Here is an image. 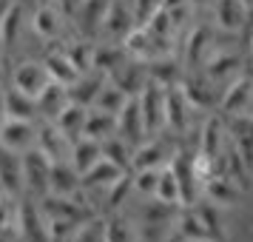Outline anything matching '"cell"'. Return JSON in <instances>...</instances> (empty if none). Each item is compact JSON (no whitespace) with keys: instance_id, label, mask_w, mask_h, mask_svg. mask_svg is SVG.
Wrapping results in <instances>:
<instances>
[{"instance_id":"1","label":"cell","mask_w":253,"mask_h":242,"mask_svg":"<svg viewBox=\"0 0 253 242\" xmlns=\"http://www.w3.org/2000/svg\"><path fill=\"white\" fill-rule=\"evenodd\" d=\"M216 108L222 117H253V74L239 71L230 83H225Z\"/></svg>"},{"instance_id":"2","label":"cell","mask_w":253,"mask_h":242,"mask_svg":"<svg viewBox=\"0 0 253 242\" xmlns=\"http://www.w3.org/2000/svg\"><path fill=\"white\" fill-rule=\"evenodd\" d=\"M17 242H51L48 219L40 208V199L35 196L17 199Z\"/></svg>"},{"instance_id":"3","label":"cell","mask_w":253,"mask_h":242,"mask_svg":"<svg viewBox=\"0 0 253 242\" xmlns=\"http://www.w3.org/2000/svg\"><path fill=\"white\" fill-rule=\"evenodd\" d=\"M23 157V191L35 199H43L48 194V174H51V160L43 151L29 148L20 154Z\"/></svg>"},{"instance_id":"4","label":"cell","mask_w":253,"mask_h":242,"mask_svg":"<svg viewBox=\"0 0 253 242\" xmlns=\"http://www.w3.org/2000/svg\"><path fill=\"white\" fill-rule=\"evenodd\" d=\"M176 145L168 137H148L142 140L137 148H134V160H131V171H142V168H165L173 160Z\"/></svg>"},{"instance_id":"5","label":"cell","mask_w":253,"mask_h":242,"mask_svg":"<svg viewBox=\"0 0 253 242\" xmlns=\"http://www.w3.org/2000/svg\"><path fill=\"white\" fill-rule=\"evenodd\" d=\"M139 108H142V123H145V134L157 137L165 131V89L151 83L139 92Z\"/></svg>"},{"instance_id":"6","label":"cell","mask_w":253,"mask_h":242,"mask_svg":"<svg viewBox=\"0 0 253 242\" xmlns=\"http://www.w3.org/2000/svg\"><path fill=\"white\" fill-rule=\"evenodd\" d=\"M196 108L191 105V100L185 97L182 86L165 89V131L168 134H185L191 128V114Z\"/></svg>"},{"instance_id":"7","label":"cell","mask_w":253,"mask_h":242,"mask_svg":"<svg viewBox=\"0 0 253 242\" xmlns=\"http://www.w3.org/2000/svg\"><path fill=\"white\" fill-rule=\"evenodd\" d=\"M191 157H194V151L176 148L173 160L168 162L171 171H173V177H176V185H179V205H194L196 199L202 196V185H199V180L194 177Z\"/></svg>"},{"instance_id":"8","label":"cell","mask_w":253,"mask_h":242,"mask_svg":"<svg viewBox=\"0 0 253 242\" xmlns=\"http://www.w3.org/2000/svg\"><path fill=\"white\" fill-rule=\"evenodd\" d=\"M48 83H51V77H48L43 60H23V63H17V69L12 74V89L23 92L32 100L40 97V92L46 89Z\"/></svg>"},{"instance_id":"9","label":"cell","mask_w":253,"mask_h":242,"mask_svg":"<svg viewBox=\"0 0 253 242\" xmlns=\"http://www.w3.org/2000/svg\"><path fill=\"white\" fill-rule=\"evenodd\" d=\"M179 86H182L185 97L191 100L194 108H213V105H219V94H222V89H213L216 83L208 80L205 71L194 69L191 74H185Z\"/></svg>"},{"instance_id":"10","label":"cell","mask_w":253,"mask_h":242,"mask_svg":"<svg viewBox=\"0 0 253 242\" xmlns=\"http://www.w3.org/2000/svg\"><path fill=\"white\" fill-rule=\"evenodd\" d=\"M137 26L134 20V12H131V3L128 0H111L108 9H105V17H103V32L111 43H123V37Z\"/></svg>"},{"instance_id":"11","label":"cell","mask_w":253,"mask_h":242,"mask_svg":"<svg viewBox=\"0 0 253 242\" xmlns=\"http://www.w3.org/2000/svg\"><path fill=\"white\" fill-rule=\"evenodd\" d=\"M0 191L6 196L20 199L23 191V157L17 151L0 145Z\"/></svg>"},{"instance_id":"12","label":"cell","mask_w":253,"mask_h":242,"mask_svg":"<svg viewBox=\"0 0 253 242\" xmlns=\"http://www.w3.org/2000/svg\"><path fill=\"white\" fill-rule=\"evenodd\" d=\"M111 0H80L74 9V29L83 35V40H94L103 29V17Z\"/></svg>"},{"instance_id":"13","label":"cell","mask_w":253,"mask_h":242,"mask_svg":"<svg viewBox=\"0 0 253 242\" xmlns=\"http://www.w3.org/2000/svg\"><path fill=\"white\" fill-rule=\"evenodd\" d=\"M228 137L245 168L253 174V117H225Z\"/></svg>"},{"instance_id":"14","label":"cell","mask_w":253,"mask_h":242,"mask_svg":"<svg viewBox=\"0 0 253 242\" xmlns=\"http://www.w3.org/2000/svg\"><path fill=\"white\" fill-rule=\"evenodd\" d=\"M0 145L17 151V154L35 148L37 145V126L29 123V120H3L0 123Z\"/></svg>"},{"instance_id":"15","label":"cell","mask_w":253,"mask_h":242,"mask_svg":"<svg viewBox=\"0 0 253 242\" xmlns=\"http://www.w3.org/2000/svg\"><path fill=\"white\" fill-rule=\"evenodd\" d=\"M117 134L131 143L137 148L142 140H148L145 134V123H142V108H139V97H128V103L123 105V111L117 114Z\"/></svg>"},{"instance_id":"16","label":"cell","mask_w":253,"mask_h":242,"mask_svg":"<svg viewBox=\"0 0 253 242\" xmlns=\"http://www.w3.org/2000/svg\"><path fill=\"white\" fill-rule=\"evenodd\" d=\"M228 126H225V117L222 114H211L205 120V126H202V134H199V145L196 148L205 151L208 157L213 162H219V157L225 154V148H228Z\"/></svg>"},{"instance_id":"17","label":"cell","mask_w":253,"mask_h":242,"mask_svg":"<svg viewBox=\"0 0 253 242\" xmlns=\"http://www.w3.org/2000/svg\"><path fill=\"white\" fill-rule=\"evenodd\" d=\"M108 80L117 83L128 97H139V92L148 86V63H145V60L128 57L120 69L108 74Z\"/></svg>"},{"instance_id":"18","label":"cell","mask_w":253,"mask_h":242,"mask_svg":"<svg viewBox=\"0 0 253 242\" xmlns=\"http://www.w3.org/2000/svg\"><path fill=\"white\" fill-rule=\"evenodd\" d=\"M37 148L46 154L51 162L57 160H69V151H71V140L60 131L51 120H46L43 126L37 128Z\"/></svg>"},{"instance_id":"19","label":"cell","mask_w":253,"mask_h":242,"mask_svg":"<svg viewBox=\"0 0 253 242\" xmlns=\"http://www.w3.org/2000/svg\"><path fill=\"white\" fill-rule=\"evenodd\" d=\"M251 6L245 0H216L213 3V20L222 32H242L248 23Z\"/></svg>"},{"instance_id":"20","label":"cell","mask_w":253,"mask_h":242,"mask_svg":"<svg viewBox=\"0 0 253 242\" xmlns=\"http://www.w3.org/2000/svg\"><path fill=\"white\" fill-rule=\"evenodd\" d=\"M211 54H213V29L196 26L185 40V60L191 69H202Z\"/></svg>"},{"instance_id":"21","label":"cell","mask_w":253,"mask_h":242,"mask_svg":"<svg viewBox=\"0 0 253 242\" xmlns=\"http://www.w3.org/2000/svg\"><path fill=\"white\" fill-rule=\"evenodd\" d=\"M105 77L103 71H97V69H88V71H83L77 80L69 86V100L71 103H80L85 105V108H91L94 100H97V94H100V89L105 86Z\"/></svg>"},{"instance_id":"22","label":"cell","mask_w":253,"mask_h":242,"mask_svg":"<svg viewBox=\"0 0 253 242\" xmlns=\"http://www.w3.org/2000/svg\"><path fill=\"white\" fill-rule=\"evenodd\" d=\"M202 71H205L208 80H213L216 86H225L242 71V57L230 54V51H213L208 57V63L202 66Z\"/></svg>"},{"instance_id":"23","label":"cell","mask_w":253,"mask_h":242,"mask_svg":"<svg viewBox=\"0 0 253 242\" xmlns=\"http://www.w3.org/2000/svg\"><path fill=\"white\" fill-rule=\"evenodd\" d=\"M123 168H117L114 162H108V160H100V162H94L88 171H83L80 174V188L85 191V194H91V191H108L111 185L123 177Z\"/></svg>"},{"instance_id":"24","label":"cell","mask_w":253,"mask_h":242,"mask_svg":"<svg viewBox=\"0 0 253 242\" xmlns=\"http://www.w3.org/2000/svg\"><path fill=\"white\" fill-rule=\"evenodd\" d=\"M202 196L211 199V202H216L219 208H230L242 199V185L233 183L225 174H213L205 183V188H202Z\"/></svg>"},{"instance_id":"25","label":"cell","mask_w":253,"mask_h":242,"mask_svg":"<svg viewBox=\"0 0 253 242\" xmlns=\"http://www.w3.org/2000/svg\"><path fill=\"white\" fill-rule=\"evenodd\" d=\"M80 191V174L69 160L51 162V174H48V194L60 196H74Z\"/></svg>"},{"instance_id":"26","label":"cell","mask_w":253,"mask_h":242,"mask_svg":"<svg viewBox=\"0 0 253 242\" xmlns=\"http://www.w3.org/2000/svg\"><path fill=\"white\" fill-rule=\"evenodd\" d=\"M185 77V69L173 60V54H162V57L148 60V80L162 86V89H173L179 86Z\"/></svg>"},{"instance_id":"27","label":"cell","mask_w":253,"mask_h":242,"mask_svg":"<svg viewBox=\"0 0 253 242\" xmlns=\"http://www.w3.org/2000/svg\"><path fill=\"white\" fill-rule=\"evenodd\" d=\"M35 103H37V114L43 117V120H57V114L71 103L69 100V86L51 80L46 89L40 92V97H37Z\"/></svg>"},{"instance_id":"28","label":"cell","mask_w":253,"mask_h":242,"mask_svg":"<svg viewBox=\"0 0 253 242\" xmlns=\"http://www.w3.org/2000/svg\"><path fill=\"white\" fill-rule=\"evenodd\" d=\"M191 208L196 211V217L202 219V225L208 228L211 240H213V242H225V240H228V231H225V217H222V208H219L216 202H211V199H205V196H199V199H196Z\"/></svg>"},{"instance_id":"29","label":"cell","mask_w":253,"mask_h":242,"mask_svg":"<svg viewBox=\"0 0 253 242\" xmlns=\"http://www.w3.org/2000/svg\"><path fill=\"white\" fill-rule=\"evenodd\" d=\"M43 66H46L48 77L54 83H63V86H71V83L80 77V69L71 63V57L66 54V48H51L46 57H43Z\"/></svg>"},{"instance_id":"30","label":"cell","mask_w":253,"mask_h":242,"mask_svg":"<svg viewBox=\"0 0 253 242\" xmlns=\"http://www.w3.org/2000/svg\"><path fill=\"white\" fill-rule=\"evenodd\" d=\"M26 26V14H23V3L20 0H12L3 14H0V40H3V48H12L17 43V37Z\"/></svg>"},{"instance_id":"31","label":"cell","mask_w":253,"mask_h":242,"mask_svg":"<svg viewBox=\"0 0 253 242\" xmlns=\"http://www.w3.org/2000/svg\"><path fill=\"white\" fill-rule=\"evenodd\" d=\"M32 29H35V35L43 37V40H57V37L63 35V14L57 12V6L43 3V6L32 14Z\"/></svg>"},{"instance_id":"32","label":"cell","mask_w":253,"mask_h":242,"mask_svg":"<svg viewBox=\"0 0 253 242\" xmlns=\"http://www.w3.org/2000/svg\"><path fill=\"white\" fill-rule=\"evenodd\" d=\"M128 60V51L123 48V43H94V57H91V69L103 71L105 77L117 71L123 63Z\"/></svg>"},{"instance_id":"33","label":"cell","mask_w":253,"mask_h":242,"mask_svg":"<svg viewBox=\"0 0 253 242\" xmlns=\"http://www.w3.org/2000/svg\"><path fill=\"white\" fill-rule=\"evenodd\" d=\"M103 160V148H100V143L91 137H80L71 143V151H69V162L77 168V174L88 171L94 162Z\"/></svg>"},{"instance_id":"34","label":"cell","mask_w":253,"mask_h":242,"mask_svg":"<svg viewBox=\"0 0 253 242\" xmlns=\"http://www.w3.org/2000/svg\"><path fill=\"white\" fill-rule=\"evenodd\" d=\"M105 240L108 242H139L137 222L126 211H114L111 217H105Z\"/></svg>"},{"instance_id":"35","label":"cell","mask_w":253,"mask_h":242,"mask_svg":"<svg viewBox=\"0 0 253 242\" xmlns=\"http://www.w3.org/2000/svg\"><path fill=\"white\" fill-rule=\"evenodd\" d=\"M85 117H88V108L80 103H69L63 111L57 114V120H51L54 126L66 134V137L74 143V140H80L83 137V126H85Z\"/></svg>"},{"instance_id":"36","label":"cell","mask_w":253,"mask_h":242,"mask_svg":"<svg viewBox=\"0 0 253 242\" xmlns=\"http://www.w3.org/2000/svg\"><path fill=\"white\" fill-rule=\"evenodd\" d=\"M111 134H117V117L108 114V111H100V108H88L85 126H83V137H91L97 143H103Z\"/></svg>"},{"instance_id":"37","label":"cell","mask_w":253,"mask_h":242,"mask_svg":"<svg viewBox=\"0 0 253 242\" xmlns=\"http://www.w3.org/2000/svg\"><path fill=\"white\" fill-rule=\"evenodd\" d=\"M100 148H103V160L114 162L117 168H123V171H131V160H134V145L126 143V140L120 137V134H111V137H105L100 143Z\"/></svg>"},{"instance_id":"38","label":"cell","mask_w":253,"mask_h":242,"mask_svg":"<svg viewBox=\"0 0 253 242\" xmlns=\"http://www.w3.org/2000/svg\"><path fill=\"white\" fill-rule=\"evenodd\" d=\"M37 117H40L37 114V103L32 97H26L17 89H6V120H29V123H35Z\"/></svg>"},{"instance_id":"39","label":"cell","mask_w":253,"mask_h":242,"mask_svg":"<svg viewBox=\"0 0 253 242\" xmlns=\"http://www.w3.org/2000/svg\"><path fill=\"white\" fill-rule=\"evenodd\" d=\"M128 103V94L117 86V83L105 80V86L100 89V94H97V100H94L91 108H100V111H108V114H120L123 111V105Z\"/></svg>"},{"instance_id":"40","label":"cell","mask_w":253,"mask_h":242,"mask_svg":"<svg viewBox=\"0 0 253 242\" xmlns=\"http://www.w3.org/2000/svg\"><path fill=\"white\" fill-rule=\"evenodd\" d=\"M131 196H134V183H131V171H126L120 180H117L111 188H108V211L114 214V211H126V205L131 202Z\"/></svg>"},{"instance_id":"41","label":"cell","mask_w":253,"mask_h":242,"mask_svg":"<svg viewBox=\"0 0 253 242\" xmlns=\"http://www.w3.org/2000/svg\"><path fill=\"white\" fill-rule=\"evenodd\" d=\"M154 196L162 199V202L179 205V185H176V177H173L171 165L160 168V180H157V191H154Z\"/></svg>"},{"instance_id":"42","label":"cell","mask_w":253,"mask_h":242,"mask_svg":"<svg viewBox=\"0 0 253 242\" xmlns=\"http://www.w3.org/2000/svg\"><path fill=\"white\" fill-rule=\"evenodd\" d=\"M71 242H108L105 240V217H88L71 237Z\"/></svg>"},{"instance_id":"43","label":"cell","mask_w":253,"mask_h":242,"mask_svg":"<svg viewBox=\"0 0 253 242\" xmlns=\"http://www.w3.org/2000/svg\"><path fill=\"white\" fill-rule=\"evenodd\" d=\"M142 26H145L154 37H173V32H176V23H173V17H171L168 9H157Z\"/></svg>"},{"instance_id":"44","label":"cell","mask_w":253,"mask_h":242,"mask_svg":"<svg viewBox=\"0 0 253 242\" xmlns=\"http://www.w3.org/2000/svg\"><path fill=\"white\" fill-rule=\"evenodd\" d=\"M157 180H160V168H142V171H131L134 194H139V196H154V191H157Z\"/></svg>"},{"instance_id":"45","label":"cell","mask_w":253,"mask_h":242,"mask_svg":"<svg viewBox=\"0 0 253 242\" xmlns=\"http://www.w3.org/2000/svg\"><path fill=\"white\" fill-rule=\"evenodd\" d=\"M66 54L71 57V63L83 71L91 69V57H94V43H88V40H77V43H71L69 48H66Z\"/></svg>"},{"instance_id":"46","label":"cell","mask_w":253,"mask_h":242,"mask_svg":"<svg viewBox=\"0 0 253 242\" xmlns=\"http://www.w3.org/2000/svg\"><path fill=\"white\" fill-rule=\"evenodd\" d=\"M157 9H162V0H131V12L137 23H145Z\"/></svg>"},{"instance_id":"47","label":"cell","mask_w":253,"mask_h":242,"mask_svg":"<svg viewBox=\"0 0 253 242\" xmlns=\"http://www.w3.org/2000/svg\"><path fill=\"white\" fill-rule=\"evenodd\" d=\"M6 120V92L0 89V123Z\"/></svg>"},{"instance_id":"48","label":"cell","mask_w":253,"mask_h":242,"mask_svg":"<svg viewBox=\"0 0 253 242\" xmlns=\"http://www.w3.org/2000/svg\"><path fill=\"white\" fill-rule=\"evenodd\" d=\"M188 3H191V6H213L216 0H188Z\"/></svg>"},{"instance_id":"49","label":"cell","mask_w":253,"mask_h":242,"mask_svg":"<svg viewBox=\"0 0 253 242\" xmlns=\"http://www.w3.org/2000/svg\"><path fill=\"white\" fill-rule=\"evenodd\" d=\"M176 242H213V240H176Z\"/></svg>"},{"instance_id":"50","label":"cell","mask_w":253,"mask_h":242,"mask_svg":"<svg viewBox=\"0 0 253 242\" xmlns=\"http://www.w3.org/2000/svg\"><path fill=\"white\" fill-rule=\"evenodd\" d=\"M3 51H6V48H3V40H0V54H3Z\"/></svg>"},{"instance_id":"51","label":"cell","mask_w":253,"mask_h":242,"mask_svg":"<svg viewBox=\"0 0 253 242\" xmlns=\"http://www.w3.org/2000/svg\"><path fill=\"white\" fill-rule=\"evenodd\" d=\"M251 54H253V35H251Z\"/></svg>"},{"instance_id":"52","label":"cell","mask_w":253,"mask_h":242,"mask_svg":"<svg viewBox=\"0 0 253 242\" xmlns=\"http://www.w3.org/2000/svg\"><path fill=\"white\" fill-rule=\"evenodd\" d=\"M245 3H248V6H251V9H253V0H245Z\"/></svg>"},{"instance_id":"53","label":"cell","mask_w":253,"mask_h":242,"mask_svg":"<svg viewBox=\"0 0 253 242\" xmlns=\"http://www.w3.org/2000/svg\"><path fill=\"white\" fill-rule=\"evenodd\" d=\"M0 194H3V191H0Z\"/></svg>"}]
</instances>
